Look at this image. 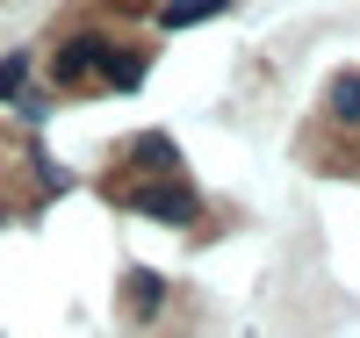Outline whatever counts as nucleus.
<instances>
[{"label": "nucleus", "instance_id": "1", "mask_svg": "<svg viewBox=\"0 0 360 338\" xmlns=\"http://www.w3.org/2000/svg\"><path fill=\"white\" fill-rule=\"evenodd\" d=\"M130 209H144V216H159V223H195V188H180V180H159V188H137Z\"/></svg>", "mask_w": 360, "mask_h": 338}, {"label": "nucleus", "instance_id": "2", "mask_svg": "<svg viewBox=\"0 0 360 338\" xmlns=\"http://www.w3.org/2000/svg\"><path fill=\"white\" fill-rule=\"evenodd\" d=\"M108 65V44L101 37H72L65 51H58V79H86V72H101Z\"/></svg>", "mask_w": 360, "mask_h": 338}, {"label": "nucleus", "instance_id": "3", "mask_svg": "<svg viewBox=\"0 0 360 338\" xmlns=\"http://www.w3.org/2000/svg\"><path fill=\"white\" fill-rule=\"evenodd\" d=\"M159 302H166V281H159V273H130V317H159Z\"/></svg>", "mask_w": 360, "mask_h": 338}, {"label": "nucleus", "instance_id": "4", "mask_svg": "<svg viewBox=\"0 0 360 338\" xmlns=\"http://www.w3.org/2000/svg\"><path fill=\"white\" fill-rule=\"evenodd\" d=\"M324 108H332L339 122H360V72H339L332 94H324Z\"/></svg>", "mask_w": 360, "mask_h": 338}, {"label": "nucleus", "instance_id": "5", "mask_svg": "<svg viewBox=\"0 0 360 338\" xmlns=\"http://www.w3.org/2000/svg\"><path fill=\"white\" fill-rule=\"evenodd\" d=\"M224 8H231V0H166V8H159V22H166V29H188V22L224 15Z\"/></svg>", "mask_w": 360, "mask_h": 338}, {"label": "nucleus", "instance_id": "6", "mask_svg": "<svg viewBox=\"0 0 360 338\" xmlns=\"http://www.w3.org/2000/svg\"><path fill=\"white\" fill-rule=\"evenodd\" d=\"M101 79H108V86H137V79H144V58H137V51H123V44H108Z\"/></svg>", "mask_w": 360, "mask_h": 338}, {"label": "nucleus", "instance_id": "7", "mask_svg": "<svg viewBox=\"0 0 360 338\" xmlns=\"http://www.w3.org/2000/svg\"><path fill=\"white\" fill-rule=\"evenodd\" d=\"M22 86H29V58L15 51V58H0V101H15Z\"/></svg>", "mask_w": 360, "mask_h": 338}]
</instances>
